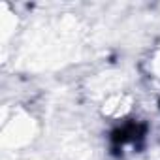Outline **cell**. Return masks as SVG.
Returning <instances> with one entry per match:
<instances>
[{"label": "cell", "mask_w": 160, "mask_h": 160, "mask_svg": "<svg viewBox=\"0 0 160 160\" xmlns=\"http://www.w3.org/2000/svg\"><path fill=\"white\" fill-rule=\"evenodd\" d=\"M147 134V124L145 122H136V121H130L119 128H115L111 132V145H113V151L117 152L122 145L126 143H138L145 138Z\"/></svg>", "instance_id": "cell-1"}, {"label": "cell", "mask_w": 160, "mask_h": 160, "mask_svg": "<svg viewBox=\"0 0 160 160\" xmlns=\"http://www.w3.org/2000/svg\"><path fill=\"white\" fill-rule=\"evenodd\" d=\"M158 106H160V102H158Z\"/></svg>", "instance_id": "cell-2"}]
</instances>
